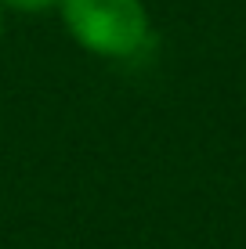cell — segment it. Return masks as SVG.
<instances>
[{
  "instance_id": "obj_1",
  "label": "cell",
  "mask_w": 246,
  "mask_h": 249,
  "mask_svg": "<svg viewBox=\"0 0 246 249\" xmlns=\"http://www.w3.org/2000/svg\"><path fill=\"white\" fill-rule=\"evenodd\" d=\"M58 7L69 36L98 58H134L152 44L141 0H62Z\"/></svg>"
},
{
  "instance_id": "obj_2",
  "label": "cell",
  "mask_w": 246,
  "mask_h": 249,
  "mask_svg": "<svg viewBox=\"0 0 246 249\" xmlns=\"http://www.w3.org/2000/svg\"><path fill=\"white\" fill-rule=\"evenodd\" d=\"M0 4L15 7V11H47V7L62 4V0H0Z\"/></svg>"
}]
</instances>
